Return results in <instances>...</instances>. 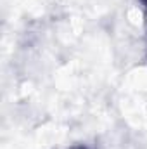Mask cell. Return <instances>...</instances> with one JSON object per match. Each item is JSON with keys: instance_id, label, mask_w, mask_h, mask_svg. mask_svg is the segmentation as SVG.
<instances>
[{"instance_id": "obj_1", "label": "cell", "mask_w": 147, "mask_h": 149, "mask_svg": "<svg viewBox=\"0 0 147 149\" xmlns=\"http://www.w3.org/2000/svg\"><path fill=\"white\" fill-rule=\"evenodd\" d=\"M144 3H146V5H147V0H144Z\"/></svg>"}]
</instances>
